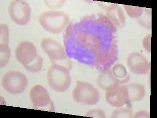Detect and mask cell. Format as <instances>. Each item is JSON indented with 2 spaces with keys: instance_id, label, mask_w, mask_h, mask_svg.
I'll return each mask as SVG.
<instances>
[{
  "instance_id": "cell-22",
  "label": "cell",
  "mask_w": 157,
  "mask_h": 118,
  "mask_svg": "<svg viewBox=\"0 0 157 118\" xmlns=\"http://www.w3.org/2000/svg\"><path fill=\"white\" fill-rule=\"evenodd\" d=\"M86 116L92 118H105L104 112L100 109L90 110L86 113Z\"/></svg>"
},
{
  "instance_id": "cell-10",
  "label": "cell",
  "mask_w": 157,
  "mask_h": 118,
  "mask_svg": "<svg viewBox=\"0 0 157 118\" xmlns=\"http://www.w3.org/2000/svg\"><path fill=\"white\" fill-rule=\"evenodd\" d=\"M128 68L131 72L136 74H145L150 68V63L141 53L132 52L127 59Z\"/></svg>"
},
{
  "instance_id": "cell-2",
  "label": "cell",
  "mask_w": 157,
  "mask_h": 118,
  "mask_svg": "<svg viewBox=\"0 0 157 118\" xmlns=\"http://www.w3.org/2000/svg\"><path fill=\"white\" fill-rule=\"evenodd\" d=\"M46 78L53 90L58 92H64L71 84L70 69L65 65L53 64L47 71Z\"/></svg>"
},
{
  "instance_id": "cell-6",
  "label": "cell",
  "mask_w": 157,
  "mask_h": 118,
  "mask_svg": "<svg viewBox=\"0 0 157 118\" xmlns=\"http://www.w3.org/2000/svg\"><path fill=\"white\" fill-rule=\"evenodd\" d=\"M29 98L36 109L54 112L55 107L45 88L40 85L33 86L29 91Z\"/></svg>"
},
{
  "instance_id": "cell-19",
  "label": "cell",
  "mask_w": 157,
  "mask_h": 118,
  "mask_svg": "<svg viewBox=\"0 0 157 118\" xmlns=\"http://www.w3.org/2000/svg\"><path fill=\"white\" fill-rule=\"evenodd\" d=\"M123 6L129 17L132 18H138L144 13V9L143 7L128 5H123Z\"/></svg>"
},
{
  "instance_id": "cell-7",
  "label": "cell",
  "mask_w": 157,
  "mask_h": 118,
  "mask_svg": "<svg viewBox=\"0 0 157 118\" xmlns=\"http://www.w3.org/2000/svg\"><path fill=\"white\" fill-rule=\"evenodd\" d=\"M8 12L12 21L19 25H26L31 19V7L24 0H14L10 2Z\"/></svg>"
},
{
  "instance_id": "cell-4",
  "label": "cell",
  "mask_w": 157,
  "mask_h": 118,
  "mask_svg": "<svg viewBox=\"0 0 157 118\" xmlns=\"http://www.w3.org/2000/svg\"><path fill=\"white\" fill-rule=\"evenodd\" d=\"M72 97L76 102L88 105L96 104L100 100L99 92L97 88L85 81H76Z\"/></svg>"
},
{
  "instance_id": "cell-24",
  "label": "cell",
  "mask_w": 157,
  "mask_h": 118,
  "mask_svg": "<svg viewBox=\"0 0 157 118\" xmlns=\"http://www.w3.org/2000/svg\"><path fill=\"white\" fill-rule=\"evenodd\" d=\"M151 34H148L144 37L142 41L144 49L149 53H150L151 51Z\"/></svg>"
},
{
  "instance_id": "cell-15",
  "label": "cell",
  "mask_w": 157,
  "mask_h": 118,
  "mask_svg": "<svg viewBox=\"0 0 157 118\" xmlns=\"http://www.w3.org/2000/svg\"><path fill=\"white\" fill-rule=\"evenodd\" d=\"M111 69L113 75L119 80L120 85L129 82L130 76L124 65L120 64H115Z\"/></svg>"
},
{
  "instance_id": "cell-23",
  "label": "cell",
  "mask_w": 157,
  "mask_h": 118,
  "mask_svg": "<svg viewBox=\"0 0 157 118\" xmlns=\"http://www.w3.org/2000/svg\"><path fill=\"white\" fill-rule=\"evenodd\" d=\"M47 6L50 9H58L61 7L64 3V1H44Z\"/></svg>"
},
{
  "instance_id": "cell-12",
  "label": "cell",
  "mask_w": 157,
  "mask_h": 118,
  "mask_svg": "<svg viewBox=\"0 0 157 118\" xmlns=\"http://www.w3.org/2000/svg\"><path fill=\"white\" fill-rule=\"evenodd\" d=\"M96 82L98 86L106 92L113 90L120 85L119 80L115 77L110 69L102 71L98 75Z\"/></svg>"
},
{
  "instance_id": "cell-11",
  "label": "cell",
  "mask_w": 157,
  "mask_h": 118,
  "mask_svg": "<svg viewBox=\"0 0 157 118\" xmlns=\"http://www.w3.org/2000/svg\"><path fill=\"white\" fill-rule=\"evenodd\" d=\"M105 100L113 107H120L129 104V95L126 85H119L105 94Z\"/></svg>"
},
{
  "instance_id": "cell-9",
  "label": "cell",
  "mask_w": 157,
  "mask_h": 118,
  "mask_svg": "<svg viewBox=\"0 0 157 118\" xmlns=\"http://www.w3.org/2000/svg\"><path fill=\"white\" fill-rule=\"evenodd\" d=\"M15 56L17 60L24 66L33 62L38 55L33 43L29 41H23L16 47Z\"/></svg>"
},
{
  "instance_id": "cell-5",
  "label": "cell",
  "mask_w": 157,
  "mask_h": 118,
  "mask_svg": "<svg viewBox=\"0 0 157 118\" xmlns=\"http://www.w3.org/2000/svg\"><path fill=\"white\" fill-rule=\"evenodd\" d=\"M28 80L26 75L18 71H10L4 74L2 86L7 92L12 95L22 93L26 90Z\"/></svg>"
},
{
  "instance_id": "cell-25",
  "label": "cell",
  "mask_w": 157,
  "mask_h": 118,
  "mask_svg": "<svg viewBox=\"0 0 157 118\" xmlns=\"http://www.w3.org/2000/svg\"><path fill=\"white\" fill-rule=\"evenodd\" d=\"M135 118H150V113L145 110H141L137 111L134 116Z\"/></svg>"
},
{
  "instance_id": "cell-20",
  "label": "cell",
  "mask_w": 157,
  "mask_h": 118,
  "mask_svg": "<svg viewBox=\"0 0 157 118\" xmlns=\"http://www.w3.org/2000/svg\"><path fill=\"white\" fill-rule=\"evenodd\" d=\"M43 65V59L38 55L36 59L28 65L24 66L26 70L30 73H37L40 71Z\"/></svg>"
},
{
  "instance_id": "cell-13",
  "label": "cell",
  "mask_w": 157,
  "mask_h": 118,
  "mask_svg": "<svg viewBox=\"0 0 157 118\" xmlns=\"http://www.w3.org/2000/svg\"><path fill=\"white\" fill-rule=\"evenodd\" d=\"M107 16L117 28H123L125 25V17L121 8L117 4H112L105 7Z\"/></svg>"
},
{
  "instance_id": "cell-16",
  "label": "cell",
  "mask_w": 157,
  "mask_h": 118,
  "mask_svg": "<svg viewBox=\"0 0 157 118\" xmlns=\"http://www.w3.org/2000/svg\"><path fill=\"white\" fill-rule=\"evenodd\" d=\"M133 117L131 107L128 104L126 107H118L110 116L112 118H132Z\"/></svg>"
},
{
  "instance_id": "cell-18",
  "label": "cell",
  "mask_w": 157,
  "mask_h": 118,
  "mask_svg": "<svg viewBox=\"0 0 157 118\" xmlns=\"http://www.w3.org/2000/svg\"><path fill=\"white\" fill-rule=\"evenodd\" d=\"M137 22L144 28L151 29V11L149 9H144V13L137 18Z\"/></svg>"
},
{
  "instance_id": "cell-3",
  "label": "cell",
  "mask_w": 157,
  "mask_h": 118,
  "mask_svg": "<svg viewBox=\"0 0 157 118\" xmlns=\"http://www.w3.org/2000/svg\"><path fill=\"white\" fill-rule=\"evenodd\" d=\"M39 22L47 32L57 34L67 28L69 24V17L63 11H45L39 17Z\"/></svg>"
},
{
  "instance_id": "cell-14",
  "label": "cell",
  "mask_w": 157,
  "mask_h": 118,
  "mask_svg": "<svg viewBox=\"0 0 157 118\" xmlns=\"http://www.w3.org/2000/svg\"><path fill=\"white\" fill-rule=\"evenodd\" d=\"M129 102L141 100L145 95L144 87L139 83H131L126 85Z\"/></svg>"
},
{
  "instance_id": "cell-17",
  "label": "cell",
  "mask_w": 157,
  "mask_h": 118,
  "mask_svg": "<svg viewBox=\"0 0 157 118\" xmlns=\"http://www.w3.org/2000/svg\"><path fill=\"white\" fill-rule=\"evenodd\" d=\"M11 52L8 44L1 43L0 44V67L3 68L9 63Z\"/></svg>"
},
{
  "instance_id": "cell-21",
  "label": "cell",
  "mask_w": 157,
  "mask_h": 118,
  "mask_svg": "<svg viewBox=\"0 0 157 118\" xmlns=\"http://www.w3.org/2000/svg\"><path fill=\"white\" fill-rule=\"evenodd\" d=\"M0 30H1V43H5L8 44L9 42V28L6 24H1L0 25Z\"/></svg>"
},
{
  "instance_id": "cell-1",
  "label": "cell",
  "mask_w": 157,
  "mask_h": 118,
  "mask_svg": "<svg viewBox=\"0 0 157 118\" xmlns=\"http://www.w3.org/2000/svg\"><path fill=\"white\" fill-rule=\"evenodd\" d=\"M117 33V27L101 13L71 22L63 37L67 56L101 72L108 70L118 59Z\"/></svg>"
},
{
  "instance_id": "cell-8",
  "label": "cell",
  "mask_w": 157,
  "mask_h": 118,
  "mask_svg": "<svg viewBox=\"0 0 157 118\" xmlns=\"http://www.w3.org/2000/svg\"><path fill=\"white\" fill-rule=\"evenodd\" d=\"M40 46L53 64L64 65L63 63L67 61L65 49L56 41L50 38H44L41 41Z\"/></svg>"
}]
</instances>
